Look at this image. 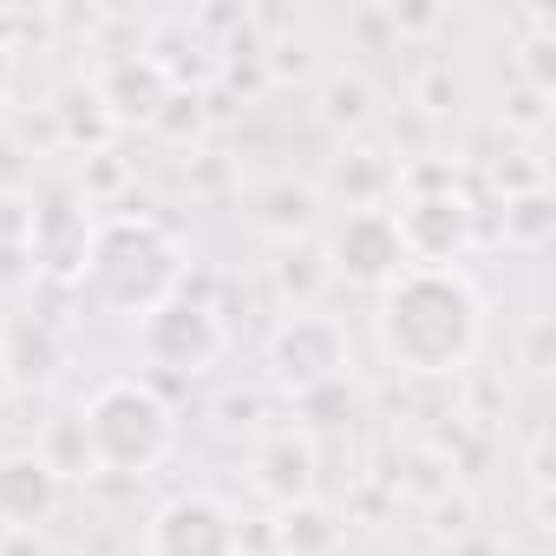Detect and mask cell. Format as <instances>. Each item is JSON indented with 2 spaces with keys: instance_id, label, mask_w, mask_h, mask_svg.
<instances>
[{
  "instance_id": "6da1fadb",
  "label": "cell",
  "mask_w": 556,
  "mask_h": 556,
  "mask_svg": "<svg viewBox=\"0 0 556 556\" xmlns=\"http://www.w3.org/2000/svg\"><path fill=\"white\" fill-rule=\"evenodd\" d=\"M374 334L380 354L413 380L465 374L484 348V295L465 268H406L380 289Z\"/></svg>"
},
{
  "instance_id": "7a4b0ae2",
  "label": "cell",
  "mask_w": 556,
  "mask_h": 556,
  "mask_svg": "<svg viewBox=\"0 0 556 556\" xmlns=\"http://www.w3.org/2000/svg\"><path fill=\"white\" fill-rule=\"evenodd\" d=\"M184 282V242L157 223V216H105L92 223V249L79 268V289L92 308L144 321L157 302H170Z\"/></svg>"
},
{
  "instance_id": "3957f363",
  "label": "cell",
  "mask_w": 556,
  "mask_h": 556,
  "mask_svg": "<svg viewBox=\"0 0 556 556\" xmlns=\"http://www.w3.org/2000/svg\"><path fill=\"white\" fill-rule=\"evenodd\" d=\"M79 426H86V445H92V465L112 471V478H151L170 445H177V413L170 400L151 387V380H105L86 406H79Z\"/></svg>"
},
{
  "instance_id": "277c9868",
  "label": "cell",
  "mask_w": 556,
  "mask_h": 556,
  "mask_svg": "<svg viewBox=\"0 0 556 556\" xmlns=\"http://www.w3.org/2000/svg\"><path fill=\"white\" fill-rule=\"evenodd\" d=\"M223 348H229L223 315H216L210 302L184 295V289H177L170 302H157V308L138 321V354H144L157 374H177V380L210 374V367L223 361Z\"/></svg>"
},
{
  "instance_id": "5b68a950",
  "label": "cell",
  "mask_w": 556,
  "mask_h": 556,
  "mask_svg": "<svg viewBox=\"0 0 556 556\" xmlns=\"http://www.w3.org/2000/svg\"><path fill=\"white\" fill-rule=\"evenodd\" d=\"M268 374L275 387L289 393H315V387H334L354 374V341L334 315H282L268 334Z\"/></svg>"
},
{
  "instance_id": "8992f818",
  "label": "cell",
  "mask_w": 556,
  "mask_h": 556,
  "mask_svg": "<svg viewBox=\"0 0 556 556\" xmlns=\"http://www.w3.org/2000/svg\"><path fill=\"white\" fill-rule=\"evenodd\" d=\"M144 556H242V523L216 491H177L151 510Z\"/></svg>"
},
{
  "instance_id": "52a82bcc",
  "label": "cell",
  "mask_w": 556,
  "mask_h": 556,
  "mask_svg": "<svg viewBox=\"0 0 556 556\" xmlns=\"http://www.w3.org/2000/svg\"><path fill=\"white\" fill-rule=\"evenodd\" d=\"M393 229H400L413 268H452L471 249V197L458 184H445V190H400Z\"/></svg>"
},
{
  "instance_id": "ba28073f",
  "label": "cell",
  "mask_w": 556,
  "mask_h": 556,
  "mask_svg": "<svg viewBox=\"0 0 556 556\" xmlns=\"http://www.w3.org/2000/svg\"><path fill=\"white\" fill-rule=\"evenodd\" d=\"M328 275H348L361 289H387L393 275H406V242L393 229V210H348L341 229L328 236Z\"/></svg>"
},
{
  "instance_id": "9c48e42d",
  "label": "cell",
  "mask_w": 556,
  "mask_h": 556,
  "mask_svg": "<svg viewBox=\"0 0 556 556\" xmlns=\"http://www.w3.org/2000/svg\"><path fill=\"white\" fill-rule=\"evenodd\" d=\"M249 484H255V497H268L275 510L315 497V484H321V452H315V439H308V432H268V439L249 452Z\"/></svg>"
},
{
  "instance_id": "30bf717a",
  "label": "cell",
  "mask_w": 556,
  "mask_h": 556,
  "mask_svg": "<svg viewBox=\"0 0 556 556\" xmlns=\"http://www.w3.org/2000/svg\"><path fill=\"white\" fill-rule=\"evenodd\" d=\"M60 497H66V484L53 478V465L34 445L0 452V530H47Z\"/></svg>"
},
{
  "instance_id": "8fae6325",
  "label": "cell",
  "mask_w": 556,
  "mask_h": 556,
  "mask_svg": "<svg viewBox=\"0 0 556 556\" xmlns=\"http://www.w3.org/2000/svg\"><path fill=\"white\" fill-rule=\"evenodd\" d=\"M86 249H92V216H86L73 197H47V203H34L27 255H34L40 275H53V282H79Z\"/></svg>"
},
{
  "instance_id": "7c38bea8",
  "label": "cell",
  "mask_w": 556,
  "mask_h": 556,
  "mask_svg": "<svg viewBox=\"0 0 556 556\" xmlns=\"http://www.w3.org/2000/svg\"><path fill=\"white\" fill-rule=\"evenodd\" d=\"M242 210H249V229H255V236H268L275 249H289V242H308V236H315V223H321V190L302 184V177H262V184H249Z\"/></svg>"
},
{
  "instance_id": "4fadbf2b",
  "label": "cell",
  "mask_w": 556,
  "mask_h": 556,
  "mask_svg": "<svg viewBox=\"0 0 556 556\" xmlns=\"http://www.w3.org/2000/svg\"><path fill=\"white\" fill-rule=\"evenodd\" d=\"M170 86H177V79H170L151 53H118V60H105V73L92 79V92H99V105H105L112 125H151L157 105L170 99Z\"/></svg>"
},
{
  "instance_id": "5bb4252c",
  "label": "cell",
  "mask_w": 556,
  "mask_h": 556,
  "mask_svg": "<svg viewBox=\"0 0 556 556\" xmlns=\"http://www.w3.org/2000/svg\"><path fill=\"white\" fill-rule=\"evenodd\" d=\"M275 556H341V510L302 497L275 517Z\"/></svg>"
},
{
  "instance_id": "9a60e30c",
  "label": "cell",
  "mask_w": 556,
  "mask_h": 556,
  "mask_svg": "<svg viewBox=\"0 0 556 556\" xmlns=\"http://www.w3.org/2000/svg\"><path fill=\"white\" fill-rule=\"evenodd\" d=\"M0 367H8V387H47L60 374V348L47 321H14L0 334Z\"/></svg>"
},
{
  "instance_id": "2e32d148",
  "label": "cell",
  "mask_w": 556,
  "mask_h": 556,
  "mask_svg": "<svg viewBox=\"0 0 556 556\" xmlns=\"http://www.w3.org/2000/svg\"><path fill=\"white\" fill-rule=\"evenodd\" d=\"M268 282H275V295L289 302V315H308L321 302V289H328V255L315 242H289V249H275Z\"/></svg>"
},
{
  "instance_id": "e0dca14e",
  "label": "cell",
  "mask_w": 556,
  "mask_h": 556,
  "mask_svg": "<svg viewBox=\"0 0 556 556\" xmlns=\"http://www.w3.org/2000/svg\"><path fill=\"white\" fill-rule=\"evenodd\" d=\"M315 112H321V125L328 131H367L374 125V86L361 79V73H328L321 79V92H315Z\"/></svg>"
},
{
  "instance_id": "ac0fdd59",
  "label": "cell",
  "mask_w": 556,
  "mask_h": 556,
  "mask_svg": "<svg viewBox=\"0 0 556 556\" xmlns=\"http://www.w3.org/2000/svg\"><path fill=\"white\" fill-rule=\"evenodd\" d=\"M334 190L348 197V210H387V190H393V164L380 151H348L334 164Z\"/></svg>"
},
{
  "instance_id": "d6986e66",
  "label": "cell",
  "mask_w": 556,
  "mask_h": 556,
  "mask_svg": "<svg viewBox=\"0 0 556 556\" xmlns=\"http://www.w3.org/2000/svg\"><path fill=\"white\" fill-rule=\"evenodd\" d=\"M47 465H53V478L60 484H73V478H92L99 465H92V445H86V426H79V413L73 419H53L47 432H40V445H34Z\"/></svg>"
},
{
  "instance_id": "ffe728a7",
  "label": "cell",
  "mask_w": 556,
  "mask_h": 556,
  "mask_svg": "<svg viewBox=\"0 0 556 556\" xmlns=\"http://www.w3.org/2000/svg\"><path fill=\"white\" fill-rule=\"evenodd\" d=\"M549 229H556V203H549V190L504 197V242H510V249H543Z\"/></svg>"
},
{
  "instance_id": "44dd1931",
  "label": "cell",
  "mask_w": 556,
  "mask_h": 556,
  "mask_svg": "<svg viewBox=\"0 0 556 556\" xmlns=\"http://www.w3.org/2000/svg\"><path fill=\"white\" fill-rule=\"evenodd\" d=\"M151 131H157L164 144H197V138H203V92H184V86H170V99L157 105Z\"/></svg>"
},
{
  "instance_id": "7402d4cb",
  "label": "cell",
  "mask_w": 556,
  "mask_h": 556,
  "mask_svg": "<svg viewBox=\"0 0 556 556\" xmlns=\"http://www.w3.org/2000/svg\"><path fill=\"white\" fill-rule=\"evenodd\" d=\"M549 125V92H536V86H510L504 92V131H523V138H536Z\"/></svg>"
},
{
  "instance_id": "603a6c76",
  "label": "cell",
  "mask_w": 556,
  "mask_h": 556,
  "mask_svg": "<svg viewBox=\"0 0 556 556\" xmlns=\"http://www.w3.org/2000/svg\"><path fill=\"white\" fill-rule=\"evenodd\" d=\"M549 53H556V40H549V27H530V40H523V86H536V92H556V73H549Z\"/></svg>"
},
{
  "instance_id": "cb8c5ba5",
  "label": "cell",
  "mask_w": 556,
  "mask_h": 556,
  "mask_svg": "<svg viewBox=\"0 0 556 556\" xmlns=\"http://www.w3.org/2000/svg\"><path fill=\"white\" fill-rule=\"evenodd\" d=\"M308 66H315V53H308L302 40H282V47L268 53V73H275V79H302Z\"/></svg>"
},
{
  "instance_id": "d4e9b609",
  "label": "cell",
  "mask_w": 556,
  "mask_h": 556,
  "mask_svg": "<svg viewBox=\"0 0 556 556\" xmlns=\"http://www.w3.org/2000/svg\"><path fill=\"white\" fill-rule=\"evenodd\" d=\"M419 99H426V112H452V105H458V79L439 66V73H426V79H419Z\"/></svg>"
},
{
  "instance_id": "484cf974",
  "label": "cell",
  "mask_w": 556,
  "mask_h": 556,
  "mask_svg": "<svg viewBox=\"0 0 556 556\" xmlns=\"http://www.w3.org/2000/svg\"><path fill=\"white\" fill-rule=\"evenodd\" d=\"M523 367L530 374H549V321H530L523 328Z\"/></svg>"
},
{
  "instance_id": "4316f807",
  "label": "cell",
  "mask_w": 556,
  "mask_h": 556,
  "mask_svg": "<svg viewBox=\"0 0 556 556\" xmlns=\"http://www.w3.org/2000/svg\"><path fill=\"white\" fill-rule=\"evenodd\" d=\"M0 556H53L40 530H0Z\"/></svg>"
},
{
  "instance_id": "83f0119b",
  "label": "cell",
  "mask_w": 556,
  "mask_h": 556,
  "mask_svg": "<svg viewBox=\"0 0 556 556\" xmlns=\"http://www.w3.org/2000/svg\"><path fill=\"white\" fill-rule=\"evenodd\" d=\"M387 21H393V34H426V27H439V8H393Z\"/></svg>"
},
{
  "instance_id": "f1b7e54d",
  "label": "cell",
  "mask_w": 556,
  "mask_h": 556,
  "mask_svg": "<svg viewBox=\"0 0 556 556\" xmlns=\"http://www.w3.org/2000/svg\"><path fill=\"white\" fill-rule=\"evenodd\" d=\"M523 465H530V484H536V491H543V484H549V439H536V445H530V458H523Z\"/></svg>"
},
{
  "instance_id": "f546056e",
  "label": "cell",
  "mask_w": 556,
  "mask_h": 556,
  "mask_svg": "<svg viewBox=\"0 0 556 556\" xmlns=\"http://www.w3.org/2000/svg\"><path fill=\"white\" fill-rule=\"evenodd\" d=\"M8 92H14V47L0 40V105H8Z\"/></svg>"
},
{
  "instance_id": "4dcf8cb0",
  "label": "cell",
  "mask_w": 556,
  "mask_h": 556,
  "mask_svg": "<svg viewBox=\"0 0 556 556\" xmlns=\"http://www.w3.org/2000/svg\"><path fill=\"white\" fill-rule=\"evenodd\" d=\"M8 393H14V387H8V367H0V400H8Z\"/></svg>"
}]
</instances>
